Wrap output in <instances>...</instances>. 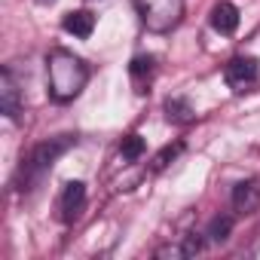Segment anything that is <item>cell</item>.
I'll list each match as a JSON object with an SVG mask.
<instances>
[{"mask_svg": "<svg viewBox=\"0 0 260 260\" xmlns=\"http://www.w3.org/2000/svg\"><path fill=\"white\" fill-rule=\"evenodd\" d=\"M181 150H184V144H172V147H162V150L156 153V159H153V169H166V166H169V162H172V159L181 153Z\"/></svg>", "mask_w": 260, "mask_h": 260, "instance_id": "cell-14", "label": "cell"}, {"mask_svg": "<svg viewBox=\"0 0 260 260\" xmlns=\"http://www.w3.org/2000/svg\"><path fill=\"white\" fill-rule=\"evenodd\" d=\"M0 104H4V113L10 119H16L22 113V92H19L13 71H4V77H0Z\"/></svg>", "mask_w": 260, "mask_h": 260, "instance_id": "cell-6", "label": "cell"}, {"mask_svg": "<svg viewBox=\"0 0 260 260\" xmlns=\"http://www.w3.org/2000/svg\"><path fill=\"white\" fill-rule=\"evenodd\" d=\"M83 205H86V184H83V181H71V184H64V190H61V196H58L61 220H64V223H74V220L80 217Z\"/></svg>", "mask_w": 260, "mask_h": 260, "instance_id": "cell-5", "label": "cell"}, {"mask_svg": "<svg viewBox=\"0 0 260 260\" xmlns=\"http://www.w3.org/2000/svg\"><path fill=\"white\" fill-rule=\"evenodd\" d=\"M119 156H122L125 162L141 159V156H144V138H141V135H125L122 144H119Z\"/></svg>", "mask_w": 260, "mask_h": 260, "instance_id": "cell-12", "label": "cell"}, {"mask_svg": "<svg viewBox=\"0 0 260 260\" xmlns=\"http://www.w3.org/2000/svg\"><path fill=\"white\" fill-rule=\"evenodd\" d=\"M89 80V68L68 49H55L46 58V86L55 101H74Z\"/></svg>", "mask_w": 260, "mask_h": 260, "instance_id": "cell-1", "label": "cell"}, {"mask_svg": "<svg viewBox=\"0 0 260 260\" xmlns=\"http://www.w3.org/2000/svg\"><path fill=\"white\" fill-rule=\"evenodd\" d=\"M223 80H226L230 89L245 92L248 86H254V83L260 80V61L251 58V55H239V58H233V61L223 68Z\"/></svg>", "mask_w": 260, "mask_h": 260, "instance_id": "cell-4", "label": "cell"}, {"mask_svg": "<svg viewBox=\"0 0 260 260\" xmlns=\"http://www.w3.org/2000/svg\"><path fill=\"white\" fill-rule=\"evenodd\" d=\"M64 31L68 34H74V37H80V40H86V37H92V31H95V16L89 13V10H74V13H68L64 16Z\"/></svg>", "mask_w": 260, "mask_h": 260, "instance_id": "cell-9", "label": "cell"}, {"mask_svg": "<svg viewBox=\"0 0 260 260\" xmlns=\"http://www.w3.org/2000/svg\"><path fill=\"white\" fill-rule=\"evenodd\" d=\"M74 141H77V138H71V135H58V138H49V141L37 144V147L31 150V156L22 162V190H34V187L43 181V175L52 169V162H55Z\"/></svg>", "mask_w": 260, "mask_h": 260, "instance_id": "cell-2", "label": "cell"}, {"mask_svg": "<svg viewBox=\"0 0 260 260\" xmlns=\"http://www.w3.org/2000/svg\"><path fill=\"white\" fill-rule=\"evenodd\" d=\"M211 28L220 34H233L239 28V10L233 4H217L211 10Z\"/></svg>", "mask_w": 260, "mask_h": 260, "instance_id": "cell-10", "label": "cell"}, {"mask_svg": "<svg viewBox=\"0 0 260 260\" xmlns=\"http://www.w3.org/2000/svg\"><path fill=\"white\" fill-rule=\"evenodd\" d=\"M260 205V184L257 181H242L233 187V208L242 214H251Z\"/></svg>", "mask_w": 260, "mask_h": 260, "instance_id": "cell-7", "label": "cell"}, {"mask_svg": "<svg viewBox=\"0 0 260 260\" xmlns=\"http://www.w3.org/2000/svg\"><path fill=\"white\" fill-rule=\"evenodd\" d=\"M230 230H233V217H214L211 220V226H208V236H211V242H223V239H230Z\"/></svg>", "mask_w": 260, "mask_h": 260, "instance_id": "cell-13", "label": "cell"}, {"mask_svg": "<svg viewBox=\"0 0 260 260\" xmlns=\"http://www.w3.org/2000/svg\"><path fill=\"white\" fill-rule=\"evenodd\" d=\"M128 77H132V83H135L138 92H147V86H150L153 77H156V58H153V55H138V58H132V64H128Z\"/></svg>", "mask_w": 260, "mask_h": 260, "instance_id": "cell-8", "label": "cell"}, {"mask_svg": "<svg viewBox=\"0 0 260 260\" xmlns=\"http://www.w3.org/2000/svg\"><path fill=\"white\" fill-rule=\"evenodd\" d=\"M135 10L147 31L166 34L181 25L184 19V0H135Z\"/></svg>", "mask_w": 260, "mask_h": 260, "instance_id": "cell-3", "label": "cell"}, {"mask_svg": "<svg viewBox=\"0 0 260 260\" xmlns=\"http://www.w3.org/2000/svg\"><path fill=\"white\" fill-rule=\"evenodd\" d=\"M40 4H52V0H40Z\"/></svg>", "mask_w": 260, "mask_h": 260, "instance_id": "cell-15", "label": "cell"}, {"mask_svg": "<svg viewBox=\"0 0 260 260\" xmlns=\"http://www.w3.org/2000/svg\"><path fill=\"white\" fill-rule=\"evenodd\" d=\"M166 116H169L172 122L184 125V122L193 119V107H190L187 98H169V101H166Z\"/></svg>", "mask_w": 260, "mask_h": 260, "instance_id": "cell-11", "label": "cell"}]
</instances>
